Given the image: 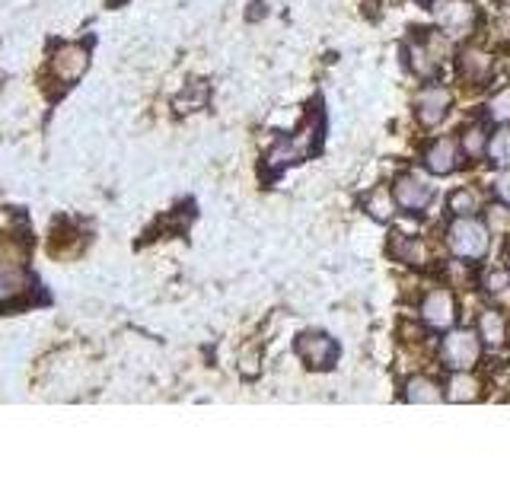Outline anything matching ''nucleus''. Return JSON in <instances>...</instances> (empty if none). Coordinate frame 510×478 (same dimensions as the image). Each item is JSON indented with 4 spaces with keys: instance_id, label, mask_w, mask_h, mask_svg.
I'll return each instance as SVG.
<instances>
[{
    "instance_id": "nucleus-1",
    "label": "nucleus",
    "mask_w": 510,
    "mask_h": 478,
    "mask_svg": "<svg viewBox=\"0 0 510 478\" xmlns=\"http://www.w3.org/2000/svg\"><path fill=\"white\" fill-rule=\"evenodd\" d=\"M29 274V227H16L0 237V313L29 306V291H36Z\"/></svg>"
},
{
    "instance_id": "nucleus-2",
    "label": "nucleus",
    "mask_w": 510,
    "mask_h": 478,
    "mask_svg": "<svg viewBox=\"0 0 510 478\" xmlns=\"http://www.w3.org/2000/svg\"><path fill=\"white\" fill-rule=\"evenodd\" d=\"M450 252L462 261H479L492 249V230L485 224H479L475 218H456L453 227L447 230Z\"/></svg>"
},
{
    "instance_id": "nucleus-3",
    "label": "nucleus",
    "mask_w": 510,
    "mask_h": 478,
    "mask_svg": "<svg viewBox=\"0 0 510 478\" xmlns=\"http://www.w3.org/2000/svg\"><path fill=\"white\" fill-rule=\"evenodd\" d=\"M441 360L447 370H473L482 360V338L473 329H453L441 342Z\"/></svg>"
},
{
    "instance_id": "nucleus-4",
    "label": "nucleus",
    "mask_w": 510,
    "mask_h": 478,
    "mask_svg": "<svg viewBox=\"0 0 510 478\" xmlns=\"http://www.w3.org/2000/svg\"><path fill=\"white\" fill-rule=\"evenodd\" d=\"M434 16L447 36H469L479 26V10L469 0H441L434 6Z\"/></svg>"
},
{
    "instance_id": "nucleus-5",
    "label": "nucleus",
    "mask_w": 510,
    "mask_h": 478,
    "mask_svg": "<svg viewBox=\"0 0 510 478\" xmlns=\"http://www.w3.org/2000/svg\"><path fill=\"white\" fill-rule=\"evenodd\" d=\"M293 348H297V357L303 360L310 370H329V366L338 360L335 338H329L325 332H303Z\"/></svg>"
},
{
    "instance_id": "nucleus-6",
    "label": "nucleus",
    "mask_w": 510,
    "mask_h": 478,
    "mask_svg": "<svg viewBox=\"0 0 510 478\" xmlns=\"http://www.w3.org/2000/svg\"><path fill=\"white\" fill-rule=\"evenodd\" d=\"M456 316H460V306H456V297L447 287H437V291H430L428 297L421 300V319L430 329H437V332L453 329Z\"/></svg>"
},
{
    "instance_id": "nucleus-7",
    "label": "nucleus",
    "mask_w": 510,
    "mask_h": 478,
    "mask_svg": "<svg viewBox=\"0 0 510 478\" xmlns=\"http://www.w3.org/2000/svg\"><path fill=\"white\" fill-rule=\"evenodd\" d=\"M392 195H396V205L409 214H421L430 205V186L428 179H421L418 173H402L392 182Z\"/></svg>"
},
{
    "instance_id": "nucleus-8",
    "label": "nucleus",
    "mask_w": 510,
    "mask_h": 478,
    "mask_svg": "<svg viewBox=\"0 0 510 478\" xmlns=\"http://www.w3.org/2000/svg\"><path fill=\"white\" fill-rule=\"evenodd\" d=\"M450 102H453V100H450V90L428 87L421 96H418V102H415L418 122H421L424 128H434V124H441L450 115Z\"/></svg>"
},
{
    "instance_id": "nucleus-9",
    "label": "nucleus",
    "mask_w": 510,
    "mask_h": 478,
    "mask_svg": "<svg viewBox=\"0 0 510 478\" xmlns=\"http://www.w3.org/2000/svg\"><path fill=\"white\" fill-rule=\"evenodd\" d=\"M443 45H437L434 38H418V42L409 45V64L411 70H415L418 77H424V80H434L437 70H441V61H443Z\"/></svg>"
},
{
    "instance_id": "nucleus-10",
    "label": "nucleus",
    "mask_w": 510,
    "mask_h": 478,
    "mask_svg": "<svg viewBox=\"0 0 510 478\" xmlns=\"http://www.w3.org/2000/svg\"><path fill=\"white\" fill-rule=\"evenodd\" d=\"M87 64H90V55L83 45H64V48L58 51V58H51V74H55L64 87H70V83L87 70Z\"/></svg>"
},
{
    "instance_id": "nucleus-11",
    "label": "nucleus",
    "mask_w": 510,
    "mask_h": 478,
    "mask_svg": "<svg viewBox=\"0 0 510 478\" xmlns=\"http://www.w3.org/2000/svg\"><path fill=\"white\" fill-rule=\"evenodd\" d=\"M424 166L434 175H450L460 166V143L453 137H437L430 141V147L424 150Z\"/></svg>"
},
{
    "instance_id": "nucleus-12",
    "label": "nucleus",
    "mask_w": 510,
    "mask_h": 478,
    "mask_svg": "<svg viewBox=\"0 0 510 478\" xmlns=\"http://www.w3.org/2000/svg\"><path fill=\"white\" fill-rule=\"evenodd\" d=\"M494 70V58L488 55V51L482 48H462L460 51V74L466 83H473V87H479V83H485L488 77H492Z\"/></svg>"
},
{
    "instance_id": "nucleus-13",
    "label": "nucleus",
    "mask_w": 510,
    "mask_h": 478,
    "mask_svg": "<svg viewBox=\"0 0 510 478\" xmlns=\"http://www.w3.org/2000/svg\"><path fill=\"white\" fill-rule=\"evenodd\" d=\"M443 389H447L443 398H450V402H475L482 396V383L473 377V370H453V377H450Z\"/></svg>"
},
{
    "instance_id": "nucleus-14",
    "label": "nucleus",
    "mask_w": 510,
    "mask_h": 478,
    "mask_svg": "<svg viewBox=\"0 0 510 478\" xmlns=\"http://www.w3.org/2000/svg\"><path fill=\"white\" fill-rule=\"evenodd\" d=\"M479 338L488 348H501L507 342V319L498 310H485L479 316Z\"/></svg>"
},
{
    "instance_id": "nucleus-15",
    "label": "nucleus",
    "mask_w": 510,
    "mask_h": 478,
    "mask_svg": "<svg viewBox=\"0 0 510 478\" xmlns=\"http://www.w3.org/2000/svg\"><path fill=\"white\" fill-rule=\"evenodd\" d=\"M405 398L415 405H434L443 398V389H441V383H434L430 377H411L409 383H405Z\"/></svg>"
},
{
    "instance_id": "nucleus-16",
    "label": "nucleus",
    "mask_w": 510,
    "mask_h": 478,
    "mask_svg": "<svg viewBox=\"0 0 510 478\" xmlns=\"http://www.w3.org/2000/svg\"><path fill=\"white\" fill-rule=\"evenodd\" d=\"M364 207H367L370 218L380 220V224H386V220H389L392 214H396V195H392L389 188H377V192L367 195Z\"/></svg>"
},
{
    "instance_id": "nucleus-17",
    "label": "nucleus",
    "mask_w": 510,
    "mask_h": 478,
    "mask_svg": "<svg viewBox=\"0 0 510 478\" xmlns=\"http://www.w3.org/2000/svg\"><path fill=\"white\" fill-rule=\"evenodd\" d=\"M450 211H453L456 218H475V214L482 211L479 195H475L473 188H456V192L450 195Z\"/></svg>"
},
{
    "instance_id": "nucleus-18",
    "label": "nucleus",
    "mask_w": 510,
    "mask_h": 478,
    "mask_svg": "<svg viewBox=\"0 0 510 478\" xmlns=\"http://www.w3.org/2000/svg\"><path fill=\"white\" fill-rule=\"evenodd\" d=\"M462 150H466L469 160H479V156H485L488 150V134L482 124H469L466 131H462Z\"/></svg>"
},
{
    "instance_id": "nucleus-19",
    "label": "nucleus",
    "mask_w": 510,
    "mask_h": 478,
    "mask_svg": "<svg viewBox=\"0 0 510 478\" xmlns=\"http://www.w3.org/2000/svg\"><path fill=\"white\" fill-rule=\"evenodd\" d=\"M485 156L498 166H510V131H498L494 137H488Z\"/></svg>"
},
{
    "instance_id": "nucleus-20",
    "label": "nucleus",
    "mask_w": 510,
    "mask_h": 478,
    "mask_svg": "<svg viewBox=\"0 0 510 478\" xmlns=\"http://www.w3.org/2000/svg\"><path fill=\"white\" fill-rule=\"evenodd\" d=\"M488 119L492 122H501L507 124L510 122V87L498 90V93L488 100Z\"/></svg>"
},
{
    "instance_id": "nucleus-21",
    "label": "nucleus",
    "mask_w": 510,
    "mask_h": 478,
    "mask_svg": "<svg viewBox=\"0 0 510 478\" xmlns=\"http://www.w3.org/2000/svg\"><path fill=\"white\" fill-rule=\"evenodd\" d=\"M392 255H396V259H402V261H415V265H418V261H421V242L405 237V233H396Z\"/></svg>"
},
{
    "instance_id": "nucleus-22",
    "label": "nucleus",
    "mask_w": 510,
    "mask_h": 478,
    "mask_svg": "<svg viewBox=\"0 0 510 478\" xmlns=\"http://www.w3.org/2000/svg\"><path fill=\"white\" fill-rule=\"evenodd\" d=\"M507 287H510V271L492 268V271L482 274V291H485V293H505Z\"/></svg>"
},
{
    "instance_id": "nucleus-23",
    "label": "nucleus",
    "mask_w": 510,
    "mask_h": 478,
    "mask_svg": "<svg viewBox=\"0 0 510 478\" xmlns=\"http://www.w3.org/2000/svg\"><path fill=\"white\" fill-rule=\"evenodd\" d=\"M488 227H492V237L494 233L510 230V211L507 207H492V211H488Z\"/></svg>"
},
{
    "instance_id": "nucleus-24",
    "label": "nucleus",
    "mask_w": 510,
    "mask_h": 478,
    "mask_svg": "<svg viewBox=\"0 0 510 478\" xmlns=\"http://www.w3.org/2000/svg\"><path fill=\"white\" fill-rule=\"evenodd\" d=\"M259 360H261V351H250V355H243V360H239V370L246 377H255L259 373Z\"/></svg>"
},
{
    "instance_id": "nucleus-25",
    "label": "nucleus",
    "mask_w": 510,
    "mask_h": 478,
    "mask_svg": "<svg viewBox=\"0 0 510 478\" xmlns=\"http://www.w3.org/2000/svg\"><path fill=\"white\" fill-rule=\"evenodd\" d=\"M494 192H498V198L510 207V169L498 175V182H494Z\"/></svg>"
},
{
    "instance_id": "nucleus-26",
    "label": "nucleus",
    "mask_w": 510,
    "mask_h": 478,
    "mask_svg": "<svg viewBox=\"0 0 510 478\" xmlns=\"http://www.w3.org/2000/svg\"><path fill=\"white\" fill-rule=\"evenodd\" d=\"M507 259H510V252H507Z\"/></svg>"
}]
</instances>
